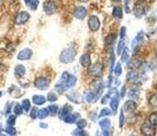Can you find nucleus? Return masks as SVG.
<instances>
[{
	"mask_svg": "<svg viewBox=\"0 0 157 136\" xmlns=\"http://www.w3.org/2000/svg\"><path fill=\"white\" fill-rule=\"evenodd\" d=\"M110 126H111V123H110V121H109L108 119H103V120H101L99 122V126L103 131L108 130L109 127H110Z\"/></svg>",
	"mask_w": 157,
	"mask_h": 136,
	"instance_id": "20",
	"label": "nucleus"
},
{
	"mask_svg": "<svg viewBox=\"0 0 157 136\" xmlns=\"http://www.w3.org/2000/svg\"><path fill=\"white\" fill-rule=\"evenodd\" d=\"M55 89H56V91L59 93V94H62L66 89H65V87L62 85V84H56L55 85Z\"/></svg>",
	"mask_w": 157,
	"mask_h": 136,
	"instance_id": "43",
	"label": "nucleus"
},
{
	"mask_svg": "<svg viewBox=\"0 0 157 136\" xmlns=\"http://www.w3.org/2000/svg\"><path fill=\"white\" fill-rule=\"evenodd\" d=\"M25 68L22 65H17L15 68V76L17 77H22L25 74Z\"/></svg>",
	"mask_w": 157,
	"mask_h": 136,
	"instance_id": "15",
	"label": "nucleus"
},
{
	"mask_svg": "<svg viewBox=\"0 0 157 136\" xmlns=\"http://www.w3.org/2000/svg\"><path fill=\"white\" fill-rule=\"evenodd\" d=\"M24 1L32 11H35L39 6V0H24Z\"/></svg>",
	"mask_w": 157,
	"mask_h": 136,
	"instance_id": "19",
	"label": "nucleus"
},
{
	"mask_svg": "<svg viewBox=\"0 0 157 136\" xmlns=\"http://www.w3.org/2000/svg\"><path fill=\"white\" fill-rule=\"evenodd\" d=\"M30 18V15L27 12H20L15 18V23L17 25H22L26 23Z\"/></svg>",
	"mask_w": 157,
	"mask_h": 136,
	"instance_id": "7",
	"label": "nucleus"
},
{
	"mask_svg": "<svg viewBox=\"0 0 157 136\" xmlns=\"http://www.w3.org/2000/svg\"><path fill=\"white\" fill-rule=\"evenodd\" d=\"M47 109H48V112L52 115V116H54V115H56L58 112V106L57 105H50Z\"/></svg>",
	"mask_w": 157,
	"mask_h": 136,
	"instance_id": "35",
	"label": "nucleus"
},
{
	"mask_svg": "<svg viewBox=\"0 0 157 136\" xmlns=\"http://www.w3.org/2000/svg\"><path fill=\"white\" fill-rule=\"evenodd\" d=\"M141 132L143 135L145 136H154L156 133L155 127L153 125H151V123H144L141 126Z\"/></svg>",
	"mask_w": 157,
	"mask_h": 136,
	"instance_id": "2",
	"label": "nucleus"
},
{
	"mask_svg": "<svg viewBox=\"0 0 157 136\" xmlns=\"http://www.w3.org/2000/svg\"><path fill=\"white\" fill-rule=\"evenodd\" d=\"M134 15L137 17H141L146 13V4L144 1H138L134 6Z\"/></svg>",
	"mask_w": 157,
	"mask_h": 136,
	"instance_id": "4",
	"label": "nucleus"
},
{
	"mask_svg": "<svg viewBox=\"0 0 157 136\" xmlns=\"http://www.w3.org/2000/svg\"><path fill=\"white\" fill-rule=\"evenodd\" d=\"M149 123L157 126V112L152 113L151 116H149Z\"/></svg>",
	"mask_w": 157,
	"mask_h": 136,
	"instance_id": "30",
	"label": "nucleus"
},
{
	"mask_svg": "<svg viewBox=\"0 0 157 136\" xmlns=\"http://www.w3.org/2000/svg\"><path fill=\"white\" fill-rule=\"evenodd\" d=\"M71 107L69 105V104H66L62 109L60 110V113H59V116H60V118L61 119H63L67 114H69L70 112H71Z\"/></svg>",
	"mask_w": 157,
	"mask_h": 136,
	"instance_id": "22",
	"label": "nucleus"
},
{
	"mask_svg": "<svg viewBox=\"0 0 157 136\" xmlns=\"http://www.w3.org/2000/svg\"><path fill=\"white\" fill-rule=\"evenodd\" d=\"M75 83H76V77L70 74L69 78H67V80L64 84V87H65V89H69V88H71L72 86H74V84H75Z\"/></svg>",
	"mask_w": 157,
	"mask_h": 136,
	"instance_id": "13",
	"label": "nucleus"
},
{
	"mask_svg": "<svg viewBox=\"0 0 157 136\" xmlns=\"http://www.w3.org/2000/svg\"><path fill=\"white\" fill-rule=\"evenodd\" d=\"M149 103L154 107H157V95H153V96L151 98V99H149Z\"/></svg>",
	"mask_w": 157,
	"mask_h": 136,
	"instance_id": "40",
	"label": "nucleus"
},
{
	"mask_svg": "<svg viewBox=\"0 0 157 136\" xmlns=\"http://www.w3.org/2000/svg\"><path fill=\"white\" fill-rule=\"evenodd\" d=\"M121 63H117L115 67V70H114V72H115V76H120L121 74Z\"/></svg>",
	"mask_w": 157,
	"mask_h": 136,
	"instance_id": "34",
	"label": "nucleus"
},
{
	"mask_svg": "<svg viewBox=\"0 0 157 136\" xmlns=\"http://www.w3.org/2000/svg\"><path fill=\"white\" fill-rule=\"evenodd\" d=\"M78 114H67L66 116L63 118L65 123H67V124H72L74 122L76 121V116Z\"/></svg>",
	"mask_w": 157,
	"mask_h": 136,
	"instance_id": "17",
	"label": "nucleus"
},
{
	"mask_svg": "<svg viewBox=\"0 0 157 136\" xmlns=\"http://www.w3.org/2000/svg\"><path fill=\"white\" fill-rule=\"evenodd\" d=\"M37 116H38V109H37L36 107H34V108H32V110H31L30 117H31L32 119H36Z\"/></svg>",
	"mask_w": 157,
	"mask_h": 136,
	"instance_id": "44",
	"label": "nucleus"
},
{
	"mask_svg": "<svg viewBox=\"0 0 157 136\" xmlns=\"http://www.w3.org/2000/svg\"><path fill=\"white\" fill-rule=\"evenodd\" d=\"M110 106H111V108H112V110H113L114 113L117 112V110H118V106H119V98H118L117 95H116V96H114V97L111 99Z\"/></svg>",
	"mask_w": 157,
	"mask_h": 136,
	"instance_id": "16",
	"label": "nucleus"
},
{
	"mask_svg": "<svg viewBox=\"0 0 157 136\" xmlns=\"http://www.w3.org/2000/svg\"><path fill=\"white\" fill-rule=\"evenodd\" d=\"M102 71H103V65L100 63H95L91 66L90 70H89V72H90L91 76L98 77L102 74Z\"/></svg>",
	"mask_w": 157,
	"mask_h": 136,
	"instance_id": "5",
	"label": "nucleus"
},
{
	"mask_svg": "<svg viewBox=\"0 0 157 136\" xmlns=\"http://www.w3.org/2000/svg\"><path fill=\"white\" fill-rule=\"evenodd\" d=\"M79 2H83V3H86V2H88L89 0H78Z\"/></svg>",
	"mask_w": 157,
	"mask_h": 136,
	"instance_id": "50",
	"label": "nucleus"
},
{
	"mask_svg": "<svg viewBox=\"0 0 157 136\" xmlns=\"http://www.w3.org/2000/svg\"><path fill=\"white\" fill-rule=\"evenodd\" d=\"M136 107H137V104H136L135 101L133 100H127L126 103H124V109L125 112H133L135 109H136Z\"/></svg>",
	"mask_w": 157,
	"mask_h": 136,
	"instance_id": "12",
	"label": "nucleus"
},
{
	"mask_svg": "<svg viewBox=\"0 0 157 136\" xmlns=\"http://www.w3.org/2000/svg\"><path fill=\"white\" fill-rule=\"evenodd\" d=\"M73 16L78 19H83L87 16V9L85 7H77L73 12Z\"/></svg>",
	"mask_w": 157,
	"mask_h": 136,
	"instance_id": "10",
	"label": "nucleus"
},
{
	"mask_svg": "<svg viewBox=\"0 0 157 136\" xmlns=\"http://www.w3.org/2000/svg\"><path fill=\"white\" fill-rule=\"evenodd\" d=\"M49 84H50V81L45 77H39L35 81V87H37L40 90L48 89Z\"/></svg>",
	"mask_w": 157,
	"mask_h": 136,
	"instance_id": "8",
	"label": "nucleus"
},
{
	"mask_svg": "<svg viewBox=\"0 0 157 136\" xmlns=\"http://www.w3.org/2000/svg\"><path fill=\"white\" fill-rule=\"evenodd\" d=\"M57 96L54 93H49L48 95H47V99H48L49 101H51V103H53V101H56L57 100Z\"/></svg>",
	"mask_w": 157,
	"mask_h": 136,
	"instance_id": "41",
	"label": "nucleus"
},
{
	"mask_svg": "<svg viewBox=\"0 0 157 136\" xmlns=\"http://www.w3.org/2000/svg\"><path fill=\"white\" fill-rule=\"evenodd\" d=\"M33 103H35L36 105H42L45 103V98L43 96H34L33 97Z\"/></svg>",
	"mask_w": 157,
	"mask_h": 136,
	"instance_id": "23",
	"label": "nucleus"
},
{
	"mask_svg": "<svg viewBox=\"0 0 157 136\" xmlns=\"http://www.w3.org/2000/svg\"><path fill=\"white\" fill-rule=\"evenodd\" d=\"M22 108H23V111L25 112H28L31 108V103H30V100L29 99H24L22 101V104H21Z\"/></svg>",
	"mask_w": 157,
	"mask_h": 136,
	"instance_id": "27",
	"label": "nucleus"
},
{
	"mask_svg": "<svg viewBox=\"0 0 157 136\" xmlns=\"http://www.w3.org/2000/svg\"><path fill=\"white\" fill-rule=\"evenodd\" d=\"M124 47H125V39L124 37V38L121 39L120 43H119V45H118V50H117V52H118L119 55L122 52V50L124 49Z\"/></svg>",
	"mask_w": 157,
	"mask_h": 136,
	"instance_id": "26",
	"label": "nucleus"
},
{
	"mask_svg": "<svg viewBox=\"0 0 157 136\" xmlns=\"http://www.w3.org/2000/svg\"><path fill=\"white\" fill-rule=\"evenodd\" d=\"M40 127H44V128H46V127H47V125H46V124H40Z\"/></svg>",
	"mask_w": 157,
	"mask_h": 136,
	"instance_id": "49",
	"label": "nucleus"
},
{
	"mask_svg": "<svg viewBox=\"0 0 157 136\" xmlns=\"http://www.w3.org/2000/svg\"><path fill=\"white\" fill-rule=\"evenodd\" d=\"M116 38H117V35H115V34H111V35H109L108 37H106V39H105L106 45H112V44H114Z\"/></svg>",
	"mask_w": 157,
	"mask_h": 136,
	"instance_id": "28",
	"label": "nucleus"
},
{
	"mask_svg": "<svg viewBox=\"0 0 157 136\" xmlns=\"http://www.w3.org/2000/svg\"><path fill=\"white\" fill-rule=\"evenodd\" d=\"M75 50L71 47H69V49H66L62 51L60 55V61L64 64H69L71 63L74 60V57H75Z\"/></svg>",
	"mask_w": 157,
	"mask_h": 136,
	"instance_id": "1",
	"label": "nucleus"
},
{
	"mask_svg": "<svg viewBox=\"0 0 157 136\" xmlns=\"http://www.w3.org/2000/svg\"><path fill=\"white\" fill-rule=\"evenodd\" d=\"M13 112H15L16 115H21L23 113V108L19 103L15 105V108H13Z\"/></svg>",
	"mask_w": 157,
	"mask_h": 136,
	"instance_id": "32",
	"label": "nucleus"
},
{
	"mask_svg": "<svg viewBox=\"0 0 157 136\" xmlns=\"http://www.w3.org/2000/svg\"><path fill=\"white\" fill-rule=\"evenodd\" d=\"M124 109H122L120 114V127L124 126Z\"/></svg>",
	"mask_w": 157,
	"mask_h": 136,
	"instance_id": "42",
	"label": "nucleus"
},
{
	"mask_svg": "<svg viewBox=\"0 0 157 136\" xmlns=\"http://www.w3.org/2000/svg\"><path fill=\"white\" fill-rule=\"evenodd\" d=\"M72 134H73V135H78V136H82V135L85 136V135H87V133H86L83 130H82V128H79V127L77 128V130H74Z\"/></svg>",
	"mask_w": 157,
	"mask_h": 136,
	"instance_id": "38",
	"label": "nucleus"
},
{
	"mask_svg": "<svg viewBox=\"0 0 157 136\" xmlns=\"http://www.w3.org/2000/svg\"><path fill=\"white\" fill-rule=\"evenodd\" d=\"M109 97H110V94H107L106 96L101 99V103H102V104H105V103H107V100H108Z\"/></svg>",
	"mask_w": 157,
	"mask_h": 136,
	"instance_id": "46",
	"label": "nucleus"
},
{
	"mask_svg": "<svg viewBox=\"0 0 157 136\" xmlns=\"http://www.w3.org/2000/svg\"><path fill=\"white\" fill-rule=\"evenodd\" d=\"M44 11L48 16L54 15L57 12V5L53 1H45L44 3Z\"/></svg>",
	"mask_w": 157,
	"mask_h": 136,
	"instance_id": "3",
	"label": "nucleus"
},
{
	"mask_svg": "<svg viewBox=\"0 0 157 136\" xmlns=\"http://www.w3.org/2000/svg\"><path fill=\"white\" fill-rule=\"evenodd\" d=\"M144 40V33L143 32H140V33H138V35L136 36L135 38H134V40L132 41V44H131V49H133V50H135L137 47L139 46V45H140V43L142 42V41Z\"/></svg>",
	"mask_w": 157,
	"mask_h": 136,
	"instance_id": "11",
	"label": "nucleus"
},
{
	"mask_svg": "<svg viewBox=\"0 0 157 136\" xmlns=\"http://www.w3.org/2000/svg\"><path fill=\"white\" fill-rule=\"evenodd\" d=\"M98 99V95L97 94V92H89L86 96V100L88 103H94Z\"/></svg>",
	"mask_w": 157,
	"mask_h": 136,
	"instance_id": "18",
	"label": "nucleus"
},
{
	"mask_svg": "<svg viewBox=\"0 0 157 136\" xmlns=\"http://www.w3.org/2000/svg\"><path fill=\"white\" fill-rule=\"evenodd\" d=\"M125 95V87H122L121 92V98H124Z\"/></svg>",
	"mask_w": 157,
	"mask_h": 136,
	"instance_id": "48",
	"label": "nucleus"
},
{
	"mask_svg": "<svg viewBox=\"0 0 157 136\" xmlns=\"http://www.w3.org/2000/svg\"><path fill=\"white\" fill-rule=\"evenodd\" d=\"M33 55V51L30 49H24L18 53L17 55V59L21 60V61H25V60H29Z\"/></svg>",
	"mask_w": 157,
	"mask_h": 136,
	"instance_id": "9",
	"label": "nucleus"
},
{
	"mask_svg": "<svg viewBox=\"0 0 157 136\" xmlns=\"http://www.w3.org/2000/svg\"><path fill=\"white\" fill-rule=\"evenodd\" d=\"M16 120H17L16 116H13V115H10L9 118L7 119V125H8V126H13L16 124Z\"/></svg>",
	"mask_w": 157,
	"mask_h": 136,
	"instance_id": "33",
	"label": "nucleus"
},
{
	"mask_svg": "<svg viewBox=\"0 0 157 136\" xmlns=\"http://www.w3.org/2000/svg\"><path fill=\"white\" fill-rule=\"evenodd\" d=\"M1 95H2V93H1V92H0V97H1Z\"/></svg>",
	"mask_w": 157,
	"mask_h": 136,
	"instance_id": "52",
	"label": "nucleus"
},
{
	"mask_svg": "<svg viewBox=\"0 0 157 136\" xmlns=\"http://www.w3.org/2000/svg\"><path fill=\"white\" fill-rule=\"evenodd\" d=\"M129 57V53H128V49H126V47H124V49L122 50V53H121V62H126L127 59Z\"/></svg>",
	"mask_w": 157,
	"mask_h": 136,
	"instance_id": "31",
	"label": "nucleus"
},
{
	"mask_svg": "<svg viewBox=\"0 0 157 136\" xmlns=\"http://www.w3.org/2000/svg\"><path fill=\"white\" fill-rule=\"evenodd\" d=\"M125 31H126L125 27H122L121 30V38H124L125 36Z\"/></svg>",
	"mask_w": 157,
	"mask_h": 136,
	"instance_id": "47",
	"label": "nucleus"
},
{
	"mask_svg": "<svg viewBox=\"0 0 157 136\" xmlns=\"http://www.w3.org/2000/svg\"><path fill=\"white\" fill-rule=\"evenodd\" d=\"M11 107H12V104L11 103H7L6 104V107H5V114H9L11 112Z\"/></svg>",
	"mask_w": 157,
	"mask_h": 136,
	"instance_id": "45",
	"label": "nucleus"
},
{
	"mask_svg": "<svg viewBox=\"0 0 157 136\" xmlns=\"http://www.w3.org/2000/svg\"><path fill=\"white\" fill-rule=\"evenodd\" d=\"M138 95H139V91L136 90V89H132L130 92H129V97L132 98V99H137Z\"/></svg>",
	"mask_w": 157,
	"mask_h": 136,
	"instance_id": "39",
	"label": "nucleus"
},
{
	"mask_svg": "<svg viewBox=\"0 0 157 136\" xmlns=\"http://www.w3.org/2000/svg\"><path fill=\"white\" fill-rule=\"evenodd\" d=\"M111 110L108 109V108H104V109H102L99 113V118L101 117H104V116H109V115H111Z\"/></svg>",
	"mask_w": 157,
	"mask_h": 136,
	"instance_id": "36",
	"label": "nucleus"
},
{
	"mask_svg": "<svg viewBox=\"0 0 157 136\" xmlns=\"http://www.w3.org/2000/svg\"><path fill=\"white\" fill-rule=\"evenodd\" d=\"M76 126H77L79 128H84V127L87 126V122H86V120H84V119H81V120H79V121L76 122Z\"/></svg>",
	"mask_w": 157,
	"mask_h": 136,
	"instance_id": "37",
	"label": "nucleus"
},
{
	"mask_svg": "<svg viewBox=\"0 0 157 136\" xmlns=\"http://www.w3.org/2000/svg\"><path fill=\"white\" fill-rule=\"evenodd\" d=\"M48 109L47 108H43V109H40L38 111V118L40 119V120H43V119H45L47 116H48Z\"/></svg>",
	"mask_w": 157,
	"mask_h": 136,
	"instance_id": "24",
	"label": "nucleus"
},
{
	"mask_svg": "<svg viewBox=\"0 0 157 136\" xmlns=\"http://www.w3.org/2000/svg\"><path fill=\"white\" fill-rule=\"evenodd\" d=\"M88 25H89V28H90L91 31H93V32L98 31L100 27V21H99L98 17L95 16L90 17V18L88 20Z\"/></svg>",
	"mask_w": 157,
	"mask_h": 136,
	"instance_id": "6",
	"label": "nucleus"
},
{
	"mask_svg": "<svg viewBox=\"0 0 157 136\" xmlns=\"http://www.w3.org/2000/svg\"><path fill=\"white\" fill-rule=\"evenodd\" d=\"M5 132L9 135H16L17 134V130L16 128L13 127V126H8L6 128H5Z\"/></svg>",
	"mask_w": 157,
	"mask_h": 136,
	"instance_id": "29",
	"label": "nucleus"
},
{
	"mask_svg": "<svg viewBox=\"0 0 157 136\" xmlns=\"http://www.w3.org/2000/svg\"><path fill=\"white\" fill-rule=\"evenodd\" d=\"M80 64L87 68V67H90L91 66V58L90 56L88 55V54H84V55H82L80 57Z\"/></svg>",
	"mask_w": 157,
	"mask_h": 136,
	"instance_id": "14",
	"label": "nucleus"
},
{
	"mask_svg": "<svg viewBox=\"0 0 157 136\" xmlns=\"http://www.w3.org/2000/svg\"><path fill=\"white\" fill-rule=\"evenodd\" d=\"M112 14H113V17H117L119 19L122 18V10H121V8H120V7H115Z\"/></svg>",
	"mask_w": 157,
	"mask_h": 136,
	"instance_id": "25",
	"label": "nucleus"
},
{
	"mask_svg": "<svg viewBox=\"0 0 157 136\" xmlns=\"http://www.w3.org/2000/svg\"><path fill=\"white\" fill-rule=\"evenodd\" d=\"M126 78H127V81H129V82H136L137 79H138V74L136 72L131 71V72H129L127 73Z\"/></svg>",
	"mask_w": 157,
	"mask_h": 136,
	"instance_id": "21",
	"label": "nucleus"
},
{
	"mask_svg": "<svg viewBox=\"0 0 157 136\" xmlns=\"http://www.w3.org/2000/svg\"><path fill=\"white\" fill-rule=\"evenodd\" d=\"M114 2H121V0H112Z\"/></svg>",
	"mask_w": 157,
	"mask_h": 136,
	"instance_id": "51",
	"label": "nucleus"
}]
</instances>
